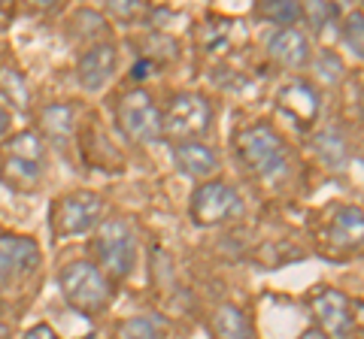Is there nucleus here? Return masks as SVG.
<instances>
[{"label": "nucleus", "mask_w": 364, "mask_h": 339, "mask_svg": "<svg viewBox=\"0 0 364 339\" xmlns=\"http://www.w3.org/2000/svg\"><path fill=\"white\" fill-rule=\"evenodd\" d=\"M58 285H61L67 306H73L82 315H100V312H107L109 303H112L109 279L91 261L64 264L61 273H58Z\"/></svg>", "instance_id": "obj_1"}, {"label": "nucleus", "mask_w": 364, "mask_h": 339, "mask_svg": "<svg viewBox=\"0 0 364 339\" xmlns=\"http://www.w3.org/2000/svg\"><path fill=\"white\" fill-rule=\"evenodd\" d=\"M95 255L100 273L124 282L136 269V233L124 218H109L97 224L95 233Z\"/></svg>", "instance_id": "obj_2"}, {"label": "nucleus", "mask_w": 364, "mask_h": 339, "mask_svg": "<svg viewBox=\"0 0 364 339\" xmlns=\"http://www.w3.org/2000/svg\"><path fill=\"white\" fill-rule=\"evenodd\" d=\"M237 155L246 164L249 173H255L261 179H279L289 170V152L277 133L267 124H252L237 133Z\"/></svg>", "instance_id": "obj_3"}, {"label": "nucleus", "mask_w": 364, "mask_h": 339, "mask_svg": "<svg viewBox=\"0 0 364 339\" xmlns=\"http://www.w3.org/2000/svg\"><path fill=\"white\" fill-rule=\"evenodd\" d=\"M43 252L33 236L4 233L0 236V291L28 288L40 273Z\"/></svg>", "instance_id": "obj_4"}, {"label": "nucleus", "mask_w": 364, "mask_h": 339, "mask_svg": "<svg viewBox=\"0 0 364 339\" xmlns=\"http://www.w3.org/2000/svg\"><path fill=\"white\" fill-rule=\"evenodd\" d=\"M116 124L131 143H155L164 137V112L146 88H134L116 106Z\"/></svg>", "instance_id": "obj_5"}, {"label": "nucleus", "mask_w": 364, "mask_h": 339, "mask_svg": "<svg viewBox=\"0 0 364 339\" xmlns=\"http://www.w3.org/2000/svg\"><path fill=\"white\" fill-rule=\"evenodd\" d=\"M213 128V106L203 94L182 91L170 100L164 112V137L186 143V140H200L207 137Z\"/></svg>", "instance_id": "obj_6"}, {"label": "nucleus", "mask_w": 364, "mask_h": 339, "mask_svg": "<svg viewBox=\"0 0 364 339\" xmlns=\"http://www.w3.org/2000/svg\"><path fill=\"white\" fill-rule=\"evenodd\" d=\"M243 212V200L237 194V188H231L222 179H207L195 188L191 194V218L200 228H215L237 218Z\"/></svg>", "instance_id": "obj_7"}, {"label": "nucleus", "mask_w": 364, "mask_h": 339, "mask_svg": "<svg viewBox=\"0 0 364 339\" xmlns=\"http://www.w3.org/2000/svg\"><path fill=\"white\" fill-rule=\"evenodd\" d=\"M100 216H104V200L95 191H76V194H67L52 206V230L58 240L82 236L91 228H97Z\"/></svg>", "instance_id": "obj_8"}, {"label": "nucleus", "mask_w": 364, "mask_h": 339, "mask_svg": "<svg viewBox=\"0 0 364 339\" xmlns=\"http://www.w3.org/2000/svg\"><path fill=\"white\" fill-rule=\"evenodd\" d=\"M310 312L318 324V330L331 339H349L355 330V312L346 294H340L337 288H322L313 294Z\"/></svg>", "instance_id": "obj_9"}, {"label": "nucleus", "mask_w": 364, "mask_h": 339, "mask_svg": "<svg viewBox=\"0 0 364 339\" xmlns=\"http://www.w3.org/2000/svg\"><path fill=\"white\" fill-rule=\"evenodd\" d=\"M119 67V49L112 43H97V46L85 49V55L76 61V82L85 91H104Z\"/></svg>", "instance_id": "obj_10"}, {"label": "nucleus", "mask_w": 364, "mask_h": 339, "mask_svg": "<svg viewBox=\"0 0 364 339\" xmlns=\"http://www.w3.org/2000/svg\"><path fill=\"white\" fill-rule=\"evenodd\" d=\"M267 52L286 70H306L313 64V43L301 28H277L267 37Z\"/></svg>", "instance_id": "obj_11"}, {"label": "nucleus", "mask_w": 364, "mask_h": 339, "mask_svg": "<svg viewBox=\"0 0 364 339\" xmlns=\"http://www.w3.org/2000/svg\"><path fill=\"white\" fill-rule=\"evenodd\" d=\"M173 164L182 176L207 182L213 173H219V155L200 140H186L173 145Z\"/></svg>", "instance_id": "obj_12"}, {"label": "nucleus", "mask_w": 364, "mask_h": 339, "mask_svg": "<svg viewBox=\"0 0 364 339\" xmlns=\"http://www.w3.org/2000/svg\"><path fill=\"white\" fill-rule=\"evenodd\" d=\"M328 243L343 252H355L364 245V209L361 206H337L328 221Z\"/></svg>", "instance_id": "obj_13"}, {"label": "nucleus", "mask_w": 364, "mask_h": 339, "mask_svg": "<svg viewBox=\"0 0 364 339\" xmlns=\"http://www.w3.org/2000/svg\"><path fill=\"white\" fill-rule=\"evenodd\" d=\"M279 109L306 128L318 116V94L310 82H291L279 91Z\"/></svg>", "instance_id": "obj_14"}, {"label": "nucleus", "mask_w": 364, "mask_h": 339, "mask_svg": "<svg viewBox=\"0 0 364 339\" xmlns=\"http://www.w3.org/2000/svg\"><path fill=\"white\" fill-rule=\"evenodd\" d=\"M43 170L46 167L40 164H28V161H18V157L0 152V182L9 191H16V194H33L43 185Z\"/></svg>", "instance_id": "obj_15"}, {"label": "nucleus", "mask_w": 364, "mask_h": 339, "mask_svg": "<svg viewBox=\"0 0 364 339\" xmlns=\"http://www.w3.org/2000/svg\"><path fill=\"white\" fill-rule=\"evenodd\" d=\"M76 116L70 104H49L40 109V137L52 145H67L73 137Z\"/></svg>", "instance_id": "obj_16"}, {"label": "nucleus", "mask_w": 364, "mask_h": 339, "mask_svg": "<svg viewBox=\"0 0 364 339\" xmlns=\"http://www.w3.org/2000/svg\"><path fill=\"white\" fill-rule=\"evenodd\" d=\"M213 333L215 339H258L252 330V321L246 318V312L234 303H222L213 312Z\"/></svg>", "instance_id": "obj_17"}, {"label": "nucleus", "mask_w": 364, "mask_h": 339, "mask_svg": "<svg viewBox=\"0 0 364 339\" xmlns=\"http://www.w3.org/2000/svg\"><path fill=\"white\" fill-rule=\"evenodd\" d=\"M4 155H13V157H18V161L46 167V140L37 130H18L16 137L6 140Z\"/></svg>", "instance_id": "obj_18"}, {"label": "nucleus", "mask_w": 364, "mask_h": 339, "mask_svg": "<svg viewBox=\"0 0 364 339\" xmlns=\"http://www.w3.org/2000/svg\"><path fill=\"white\" fill-rule=\"evenodd\" d=\"M255 16L261 21H270L273 28H294L304 21V9L294 0H261L255 4Z\"/></svg>", "instance_id": "obj_19"}, {"label": "nucleus", "mask_w": 364, "mask_h": 339, "mask_svg": "<svg viewBox=\"0 0 364 339\" xmlns=\"http://www.w3.org/2000/svg\"><path fill=\"white\" fill-rule=\"evenodd\" d=\"M116 339H167V321L158 315H134L116 327Z\"/></svg>", "instance_id": "obj_20"}, {"label": "nucleus", "mask_w": 364, "mask_h": 339, "mask_svg": "<svg viewBox=\"0 0 364 339\" xmlns=\"http://www.w3.org/2000/svg\"><path fill=\"white\" fill-rule=\"evenodd\" d=\"M340 40H343V46L355 58L364 61V13L361 9H352V13L343 16V21H340Z\"/></svg>", "instance_id": "obj_21"}, {"label": "nucleus", "mask_w": 364, "mask_h": 339, "mask_svg": "<svg viewBox=\"0 0 364 339\" xmlns=\"http://www.w3.org/2000/svg\"><path fill=\"white\" fill-rule=\"evenodd\" d=\"M313 149L318 152V157H322L325 164H331V167L343 164V157H346V143H343V137H340L337 130H331V128L316 133Z\"/></svg>", "instance_id": "obj_22"}, {"label": "nucleus", "mask_w": 364, "mask_h": 339, "mask_svg": "<svg viewBox=\"0 0 364 339\" xmlns=\"http://www.w3.org/2000/svg\"><path fill=\"white\" fill-rule=\"evenodd\" d=\"M304 21L310 25L316 33H325V28H331L340 18V6L337 4H325V0H313V4H304Z\"/></svg>", "instance_id": "obj_23"}, {"label": "nucleus", "mask_w": 364, "mask_h": 339, "mask_svg": "<svg viewBox=\"0 0 364 339\" xmlns=\"http://www.w3.org/2000/svg\"><path fill=\"white\" fill-rule=\"evenodd\" d=\"M0 91H4V97L16 109H28L31 94H28V85H25V79H21V73L9 70V67H0Z\"/></svg>", "instance_id": "obj_24"}, {"label": "nucleus", "mask_w": 364, "mask_h": 339, "mask_svg": "<svg viewBox=\"0 0 364 339\" xmlns=\"http://www.w3.org/2000/svg\"><path fill=\"white\" fill-rule=\"evenodd\" d=\"M313 64H316L318 76H322L325 82H331V85H337L340 76H343V64H340V58H337L334 52H318Z\"/></svg>", "instance_id": "obj_25"}, {"label": "nucleus", "mask_w": 364, "mask_h": 339, "mask_svg": "<svg viewBox=\"0 0 364 339\" xmlns=\"http://www.w3.org/2000/svg\"><path fill=\"white\" fill-rule=\"evenodd\" d=\"M109 13L116 18H136L146 13V4H140V0H116V4H109Z\"/></svg>", "instance_id": "obj_26"}, {"label": "nucleus", "mask_w": 364, "mask_h": 339, "mask_svg": "<svg viewBox=\"0 0 364 339\" xmlns=\"http://www.w3.org/2000/svg\"><path fill=\"white\" fill-rule=\"evenodd\" d=\"M21 339H61V336L55 333V327H49V324H33Z\"/></svg>", "instance_id": "obj_27"}, {"label": "nucleus", "mask_w": 364, "mask_h": 339, "mask_svg": "<svg viewBox=\"0 0 364 339\" xmlns=\"http://www.w3.org/2000/svg\"><path fill=\"white\" fill-rule=\"evenodd\" d=\"M149 67H152L149 61H140V64L134 67V79H146V73H149Z\"/></svg>", "instance_id": "obj_28"}, {"label": "nucleus", "mask_w": 364, "mask_h": 339, "mask_svg": "<svg viewBox=\"0 0 364 339\" xmlns=\"http://www.w3.org/2000/svg\"><path fill=\"white\" fill-rule=\"evenodd\" d=\"M298 339H331V336H325L322 330H318V327H313V330H304Z\"/></svg>", "instance_id": "obj_29"}, {"label": "nucleus", "mask_w": 364, "mask_h": 339, "mask_svg": "<svg viewBox=\"0 0 364 339\" xmlns=\"http://www.w3.org/2000/svg\"><path fill=\"white\" fill-rule=\"evenodd\" d=\"M6 128H9V112H6L4 106H0V137L6 133Z\"/></svg>", "instance_id": "obj_30"}, {"label": "nucleus", "mask_w": 364, "mask_h": 339, "mask_svg": "<svg viewBox=\"0 0 364 339\" xmlns=\"http://www.w3.org/2000/svg\"><path fill=\"white\" fill-rule=\"evenodd\" d=\"M6 336H9V327H6L4 321H0V339H6Z\"/></svg>", "instance_id": "obj_31"}, {"label": "nucleus", "mask_w": 364, "mask_h": 339, "mask_svg": "<svg viewBox=\"0 0 364 339\" xmlns=\"http://www.w3.org/2000/svg\"><path fill=\"white\" fill-rule=\"evenodd\" d=\"M361 112H364V106H361Z\"/></svg>", "instance_id": "obj_32"}, {"label": "nucleus", "mask_w": 364, "mask_h": 339, "mask_svg": "<svg viewBox=\"0 0 364 339\" xmlns=\"http://www.w3.org/2000/svg\"><path fill=\"white\" fill-rule=\"evenodd\" d=\"M361 13H364V9H361Z\"/></svg>", "instance_id": "obj_33"}, {"label": "nucleus", "mask_w": 364, "mask_h": 339, "mask_svg": "<svg viewBox=\"0 0 364 339\" xmlns=\"http://www.w3.org/2000/svg\"><path fill=\"white\" fill-rule=\"evenodd\" d=\"M88 339H91V336H88Z\"/></svg>", "instance_id": "obj_34"}]
</instances>
